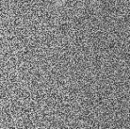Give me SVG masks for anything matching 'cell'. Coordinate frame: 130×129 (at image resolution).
<instances>
[{
    "label": "cell",
    "mask_w": 130,
    "mask_h": 129,
    "mask_svg": "<svg viewBox=\"0 0 130 129\" xmlns=\"http://www.w3.org/2000/svg\"><path fill=\"white\" fill-rule=\"evenodd\" d=\"M16 25H17L20 29L25 30V29H27L28 27L30 26V22H29V21L27 19H26V18H23L21 21H18V22L16 23Z\"/></svg>",
    "instance_id": "2"
},
{
    "label": "cell",
    "mask_w": 130,
    "mask_h": 129,
    "mask_svg": "<svg viewBox=\"0 0 130 129\" xmlns=\"http://www.w3.org/2000/svg\"><path fill=\"white\" fill-rule=\"evenodd\" d=\"M31 7H30V5H27V4H25L24 5H23L22 7L21 8V11L23 12L24 14H26V12H31Z\"/></svg>",
    "instance_id": "3"
},
{
    "label": "cell",
    "mask_w": 130,
    "mask_h": 129,
    "mask_svg": "<svg viewBox=\"0 0 130 129\" xmlns=\"http://www.w3.org/2000/svg\"><path fill=\"white\" fill-rule=\"evenodd\" d=\"M3 11L7 14H12L14 11H16V5H14L12 2H5L4 3L3 7H2Z\"/></svg>",
    "instance_id": "1"
}]
</instances>
